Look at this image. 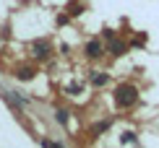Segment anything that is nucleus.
<instances>
[{"label": "nucleus", "instance_id": "obj_1", "mask_svg": "<svg viewBox=\"0 0 159 148\" xmlns=\"http://www.w3.org/2000/svg\"><path fill=\"white\" fill-rule=\"evenodd\" d=\"M136 99H138L136 86H130V83L117 86V91H115V104H117V107H133Z\"/></svg>", "mask_w": 159, "mask_h": 148}, {"label": "nucleus", "instance_id": "obj_2", "mask_svg": "<svg viewBox=\"0 0 159 148\" xmlns=\"http://www.w3.org/2000/svg\"><path fill=\"white\" fill-rule=\"evenodd\" d=\"M31 52H34L37 60H44V57L50 55V44L47 42H34V44H31Z\"/></svg>", "mask_w": 159, "mask_h": 148}, {"label": "nucleus", "instance_id": "obj_3", "mask_svg": "<svg viewBox=\"0 0 159 148\" xmlns=\"http://www.w3.org/2000/svg\"><path fill=\"white\" fill-rule=\"evenodd\" d=\"M102 44H99V42H89V44H86V55H89V57H102Z\"/></svg>", "mask_w": 159, "mask_h": 148}, {"label": "nucleus", "instance_id": "obj_4", "mask_svg": "<svg viewBox=\"0 0 159 148\" xmlns=\"http://www.w3.org/2000/svg\"><path fill=\"white\" fill-rule=\"evenodd\" d=\"M110 50H112V55H125V50H128V47H125L123 42H117V39H112Z\"/></svg>", "mask_w": 159, "mask_h": 148}, {"label": "nucleus", "instance_id": "obj_5", "mask_svg": "<svg viewBox=\"0 0 159 148\" xmlns=\"http://www.w3.org/2000/svg\"><path fill=\"white\" fill-rule=\"evenodd\" d=\"M16 76L21 78V81H31V78H34V68H18Z\"/></svg>", "mask_w": 159, "mask_h": 148}, {"label": "nucleus", "instance_id": "obj_6", "mask_svg": "<svg viewBox=\"0 0 159 148\" xmlns=\"http://www.w3.org/2000/svg\"><path fill=\"white\" fill-rule=\"evenodd\" d=\"M91 83H94V86H104V83H107V76H102V73H94V76H91Z\"/></svg>", "mask_w": 159, "mask_h": 148}, {"label": "nucleus", "instance_id": "obj_7", "mask_svg": "<svg viewBox=\"0 0 159 148\" xmlns=\"http://www.w3.org/2000/svg\"><path fill=\"white\" fill-rule=\"evenodd\" d=\"M57 122H60V125H68V112H65V109H57Z\"/></svg>", "mask_w": 159, "mask_h": 148}, {"label": "nucleus", "instance_id": "obj_8", "mask_svg": "<svg viewBox=\"0 0 159 148\" xmlns=\"http://www.w3.org/2000/svg\"><path fill=\"white\" fill-rule=\"evenodd\" d=\"M42 148H60V146H55V143H50V140H42Z\"/></svg>", "mask_w": 159, "mask_h": 148}]
</instances>
